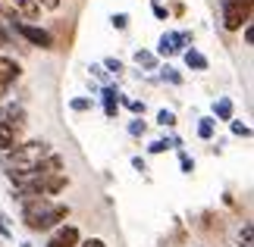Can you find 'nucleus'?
<instances>
[{
    "label": "nucleus",
    "instance_id": "7",
    "mask_svg": "<svg viewBox=\"0 0 254 247\" xmlns=\"http://www.w3.org/2000/svg\"><path fill=\"white\" fill-rule=\"evenodd\" d=\"M189 41H191V38L185 35V32H167V35H163L160 41H157V53H160V56L182 53L185 47H189Z\"/></svg>",
    "mask_w": 254,
    "mask_h": 247
},
{
    "label": "nucleus",
    "instance_id": "11",
    "mask_svg": "<svg viewBox=\"0 0 254 247\" xmlns=\"http://www.w3.org/2000/svg\"><path fill=\"white\" fill-rule=\"evenodd\" d=\"M182 53H185V66H189V69H198V72L207 69V56H204L201 50H194V47H191V50H182Z\"/></svg>",
    "mask_w": 254,
    "mask_h": 247
},
{
    "label": "nucleus",
    "instance_id": "18",
    "mask_svg": "<svg viewBox=\"0 0 254 247\" xmlns=\"http://www.w3.org/2000/svg\"><path fill=\"white\" fill-rule=\"evenodd\" d=\"M91 106H94L91 97H75V100H69V110H75V113H88Z\"/></svg>",
    "mask_w": 254,
    "mask_h": 247
},
{
    "label": "nucleus",
    "instance_id": "8",
    "mask_svg": "<svg viewBox=\"0 0 254 247\" xmlns=\"http://www.w3.org/2000/svg\"><path fill=\"white\" fill-rule=\"evenodd\" d=\"M19 75H22L19 63H16V60H9V56H0V100H3V94L9 91V85H13Z\"/></svg>",
    "mask_w": 254,
    "mask_h": 247
},
{
    "label": "nucleus",
    "instance_id": "3",
    "mask_svg": "<svg viewBox=\"0 0 254 247\" xmlns=\"http://www.w3.org/2000/svg\"><path fill=\"white\" fill-rule=\"evenodd\" d=\"M251 13H254V0H220V16L226 32L245 28L251 22Z\"/></svg>",
    "mask_w": 254,
    "mask_h": 247
},
{
    "label": "nucleus",
    "instance_id": "28",
    "mask_svg": "<svg viewBox=\"0 0 254 247\" xmlns=\"http://www.w3.org/2000/svg\"><path fill=\"white\" fill-rule=\"evenodd\" d=\"M60 3H63V0H38L41 9H60Z\"/></svg>",
    "mask_w": 254,
    "mask_h": 247
},
{
    "label": "nucleus",
    "instance_id": "13",
    "mask_svg": "<svg viewBox=\"0 0 254 247\" xmlns=\"http://www.w3.org/2000/svg\"><path fill=\"white\" fill-rule=\"evenodd\" d=\"M213 128H217V119H213V116L198 119V138H201V141H210V138H213Z\"/></svg>",
    "mask_w": 254,
    "mask_h": 247
},
{
    "label": "nucleus",
    "instance_id": "21",
    "mask_svg": "<svg viewBox=\"0 0 254 247\" xmlns=\"http://www.w3.org/2000/svg\"><path fill=\"white\" fill-rule=\"evenodd\" d=\"M157 125L173 128V125H176V113H173V110H160V113H157Z\"/></svg>",
    "mask_w": 254,
    "mask_h": 247
},
{
    "label": "nucleus",
    "instance_id": "10",
    "mask_svg": "<svg viewBox=\"0 0 254 247\" xmlns=\"http://www.w3.org/2000/svg\"><path fill=\"white\" fill-rule=\"evenodd\" d=\"M120 97H123V94L116 91L113 85H104V91H101V100H104V113L110 116V119H113L116 113H120Z\"/></svg>",
    "mask_w": 254,
    "mask_h": 247
},
{
    "label": "nucleus",
    "instance_id": "26",
    "mask_svg": "<svg viewBox=\"0 0 254 247\" xmlns=\"http://www.w3.org/2000/svg\"><path fill=\"white\" fill-rule=\"evenodd\" d=\"M151 9H154V16H157V19H167L170 16V9L163 6V0H151Z\"/></svg>",
    "mask_w": 254,
    "mask_h": 247
},
{
    "label": "nucleus",
    "instance_id": "1",
    "mask_svg": "<svg viewBox=\"0 0 254 247\" xmlns=\"http://www.w3.org/2000/svg\"><path fill=\"white\" fill-rule=\"evenodd\" d=\"M22 203V222L28 225L32 232H47V229H57L69 219V206L66 203H54L51 197L38 194V197H25Z\"/></svg>",
    "mask_w": 254,
    "mask_h": 247
},
{
    "label": "nucleus",
    "instance_id": "24",
    "mask_svg": "<svg viewBox=\"0 0 254 247\" xmlns=\"http://www.w3.org/2000/svg\"><path fill=\"white\" fill-rule=\"evenodd\" d=\"M110 22H113V28H120V32H123V28H129V13H113Z\"/></svg>",
    "mask_w": 254,
    "mask_h": 247
},
{
    "label": "nucleus",
    "instance_id": "32",
    "mask_svg": "<svg viewBox=\"0 0 254 247\" xmlns=\"http://www.w3.org/2000/svg\"><path fill=\"white\" fill-rule=\"evenodd\" d=\"M132 166H135V169H138V172H144V169H148V166H144V160H141V156H132Z\"/></svg>",
    "mask_w": 254,
    "mask_h": 247
},
{
    "label": "nucleus",
    "instance_id": "12",
    "mask_svg": "<svg viewBox=\"0 0 254 247\" xmlns=\"http://www.w3.org/2000/svg\"><path fill=\"white\" fill-rule=\"evenodd\" d=\"M213 116L223 122L232 119V100H226V97H220V100H213Z\"/></svg>",
    "mask_w": 254,
    "mask_h": 247
},
{
    "label": "nucleus",
    "instance_id": "19",
    "mask_svg": "<svg viewBox=\"0 0 254 247\" xmlns=\"http://www.w3.org/2000/svg\"><path fill=\"white\" fill-rule=\"evenodd\" d=\"M144 132H148V122H144L141 116H135V119L129 122V135H132V138H141Z\"/></svg>",
    "mask_w": 254,
    "mask_h": 247
},
{
    "label": "nucleus",
    "instance_id": "29",
    "mask_svg": "<svg viewBox=\"0 0 254 247\" xmlns=\"http://www.w3.org/2000/svg\"><path fill=\"white\" fill-rule=\"evenodd\" d=\"M0 235H3V238H9V219L3 213H0Z\"/></svg>",
    "mask_w": 254,
    "mask_h": 247
},
{
    "label": "nucleus",
    "instance_id": "14",
    "mask_svg": "<svg viewBox=\"0 0 254 247\" xmlns=\"http://www.w3.org/2000/svg\"><path fill=\"white\" fill-rule=\"evenodd\" d=\"M179 144H182L179 138H160V141H154V144L148 147V153H167L170 147H179Z\"/></svg>",
    "mask_w": 254,
    "mask_h": 247
},
{
    "label": "nucleus",
    "instance_id": "17",
    "mask_svg": "<svg viewBox=\"0 0 254 247\" xmlns=\"http://www.w3.org/2000/svg\"><path fill=\"white\" fill-rule=\"evenodd\" d=\"M16 147V132H9L6 125H0V150H9Z\"/></svg>",
    "mask_w": 254,
    "mask_h": 247
},
{
    "label": "nucleus",
    "instance_id": "9",
    "mask_svg": "<svg viewBox=\"0 0 254 247\" xmlns=\"http://www.w3.org/2000/svg\"><path fill=\"white\" fill-rule=\"evenodd\" d=\"M79 229L75 225H57V232L51 235V241H47V247H75L79 244Z\"/></svg>",
    "mask_w": 254,
    "mask_h": 247
},
{
    "label": "nucleus",
    "instance_id": "25",
    "mask_svg": "<svg viewBox=\"0 0 254 247\" xmlns=\"http://www.w3.org/2000/svg\"><path fill=\"white\" fill-rule=\"evenodd\" d=\"M232 122V135H242V138H251V128L245 122H239V119H229Z\"/></svg>",
    "mask_w": 254,
    "mask_h": 247
},
{
    "label": "nucleus",
    "instance_id": "4",
    "mask_svg": "<svg viewBox=\"0 0 254 247\" xmlns=\"http://www.w3.org/2000/svg\"><path fill=\"white\" fill-rule=\"evenodd\" d=\"M44 9L38 6V0H0V16H6L9 22H22V19H38Z\"/></svg>",
    "mask_w": 254,
    "mask_h": 247
},
{
    "label": "nucleus",
    "instance_id": "34",
    "mask_svg": "<svg viewBox=\"0 0 254 247\" xmlns=\"http://www.w3.org/2000/svg\"><path fill=\"white\" fill-rule=\"evenodd\" d=\"M0 44H6V35L3 32H0Z\"/></svg>",
    "mask_w": 254,
    "mask_h": 247
},
{
    "label": "nucleus",
    "instance_id": "16",
    "mask_svg": "<svg viewBox=\"0 0 254 247\" xmlns=\"http://www.w3.org/2000/svg\"><path fill=\"white\" fill-rule=\"evenodd\" d=\"M135 63H138L141 69H154L157 66V56L148 53V50H135Z\"/></svg>",
    "mask_w": 254,
    "mask_h": 247
},
{
    "label": "nucleus",
    "instance_id": "5",
    "mask_svg": "<svg viewBox=\"0 0 254 247\" xmlns=\"http://www.w3.org/2000/svg\"><path fill=\"white\" fill-rule=\"evenodd\" d=\"M13 25V32L16 35H22L28 44L32 47H54V38H51V32H47V28H41V25H32V22H9Z\"/></svg>",
    "mask_w": 254,
    "mask_h": 247
},
{
    "label": "nucleus",
    "instance_id": "33",
    "mask_svg": "<svg viewBox=\"0 0 254 247\" xmlns=\"http://www.w3.org/2000/svg\"><path fill=\"white\" fill-rule=\"evenodd\" d=\"M254 41V28L251 25H245V44H251Z\"/></svg>",
    "mask_w": 254,
    "mask_h": 247
},
{
    "label": "nucleus",
    "instance_id": "22",
    "mask_svg": "<svg viewBox=\"0 0 254 247\" xmlns=\"http://www.w3.org/2000/svg\"><path fill=\"white\" fill-rule=\"evenodd\" d=\"M120 103H123V106H129L135 116H141V113H144V100H135V97H123Z\"/></svg>",
    "mask_w": 254,
    "mask_h": 247
},
{
    "label": "nucleus",
    "instance_id": "6",
    "mask_svg": "<svg viewBox=\"0 0 254 247\" xmlns=\"http://www.w3.org/2000/svg\"><path fill=\"white\" fill-rule=\"evenodd\" d=\"M0 125H6L9 132H22L28 125V116H25V106L22 103H3L0 106Z\"/></svg>",
    "mask_w": 254,
    "mask_h": 247
},
{
    "label": "nucleus",
    "instance_id": "27",
    "mask_svg": "<svg viewBox=\"0 0 254 247\" xmlns=\"http://www.w3.org/2000/svg\"><path fill=\"white\" fill-rule=\"evenodd\" d=\"M179 166H182V172H191L194 169V160H191L189 153H179Z\"/></svg>",
    "mask_w": 254,
    "mask_h": 247
},
{
    "label": "nucleus",
    "instance_id": "15",
    "mask_svg": "<svg viewBox=\"0 0 254 247\" xmlns=\"http://www.w3.org/2000/svg\"><path fill=\"white\" fill-rule=\"evenodd\" d=\"M239 247H254V225H251V222L242 225V232H239Z\"/></svg>",
    "mask_w": 254,
    "mask_h": 247
},
{
    "label": "nucleus",
    "instance_id": "20",
    "mask_svg": "<svg viewBox=\"0 0 254 247\" xmlns=\"http://www.w3.org/2000/svg\"><path fill=\"white\" fill-rule=\"evenodd\" d=\"M160 78H163V82H170V85H182V75L176 72L173 66H163L160 69Z\"/></svg>",
    "mask_w": 254,
    "mask_h": 247
},
{
    "label": "nucleus",
    "instance_id": "31",
    "mask_svg": "<svg viewBox=\"0 0 254 247\" xmlns=\"http://www.w3.org/2000/svg\"><path fill=\"white\" fill-rule=\"evenodd\" d=\"M91 75H97L101 82H107V72H104V66H91Z\"/></svg>",
    "mask_w": 254,
    "mask_h": 247
},
{
    "label": "nucleus",
    "instance_id": "23",
    "mask_svg": "<svg viewBox=\"0 0 254 247\" xmlns=\"http://www.w3.org/2000/svg\"><path fill=\"white\" fill-rule=\"evenodd\" d=\"M104 72H113V75H120V72H123V63L116 60V56H107V60H104Z\"/></svg>",
    "mask_w": 254,
    "mask_h": 247
},
{
    "label": "nucleus",
    "instance_id": "2",
    "mask_svg": "<svg viewBox=\"0 0 254 247\" xmlns=\"http://www.w3.org/2000/svg\"><path fill=\"white\" fill-rule=\"evenodd\" d=\"M51 153V144L47 141H28V144H19V147H9V150H3V169L6 172H32L38 163L44 160V156Z\"/></svg>",
    "mask_w": 254,
    "mask_h": 247
},
{
    "label": "nucleus",
    "instance_id": "30",
    "mask_svg": "<svg viewBox=\"0 0 254 247\" xmlns=\"http://www.w3.org/2000/svg\"><path fill=\"white\" fill-rule=\"evenodd\" d=\"M75 247H107L101 238H88V241H82V244H75Z\"/></svg>",
    "mask_w": 254,
    "mask_h": 247
}]
</instances>
